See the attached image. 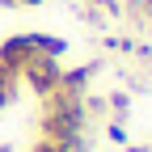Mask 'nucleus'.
<instances>
[{"instance_id":"nucleus-1","label":"nucleus","mask_w":152,"mask_h":152,"mask_svg":"<svg viewBox=\"0 0 152 152\" xmlns=\"http://www.w3.org/2000/svg\"><path fill=\"white\" fill-rule=\"evenodd\" d=\"M17 76H21V80L38 93V97H47V93L55 89V85H59V64H55V55H47V51H34L30 55V59L21 64V72H17Z\"/></svg>"},{"instance_id":"nucleus-3","label":"nucleus","mask_w":152,"mask_h":152,"mask_svg":"<svg viewBox=\"0 0 152 152\" xmlns=\"http://www.w3.org/2000/svg\"><path fill=\"white\" fill-rule=\"evenodd\" d=\"M17 4H42V0H17Z\"/></svg>"},{"instance_id":"nucleus-2","label":"nucleus","mask_w":152,"mask_h":152,"mask_svg":"<svg viewBox=\"0 0 152 152\" xmlns=\"http://www.w3.org/2000/svg\"><path fill=\"white\" fill-rule=\"evenodd\" d=\"M17 85H21V76H17L13 68H4V64H0V110H4V106L17 97Z\"/></svg>"}]
</instances>
